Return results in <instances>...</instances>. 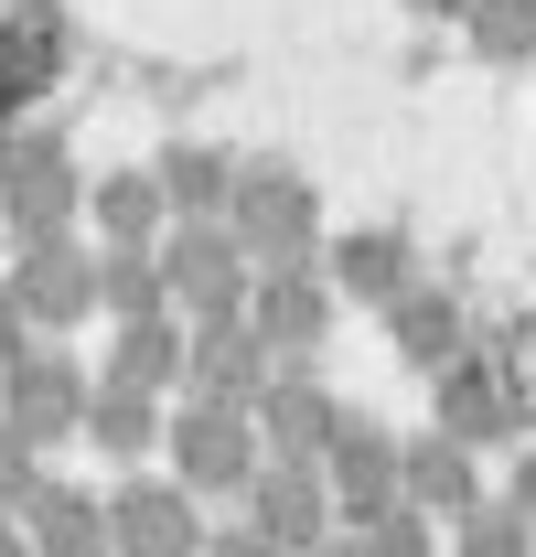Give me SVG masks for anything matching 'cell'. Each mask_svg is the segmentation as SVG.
<instances>
[{
    "label": "cell",
    "mask_w": 536,
    "mask_h": 557,
    "mask_svg": "<svg viewBox=\"0 0 536 557\" xmlns=\"http://www.w3.org/2000/svg\"><path fill=\"white\" fill-rule=\"evenodd\" d=\"M161 278H172L183 322H247V300H258V269H247L236 225H172L161 236Z\"/></svg>",
    "instance_id": "obj_1"
},
{
    "label": "cell",
    "mask_w": 536,
    "mask_h": 557,
    "mask_svg": "<svg viewBox=\"0 0 536 557\" xmlns=\"http://www.w3.org/2000/svg\"><path fill=\"white\" fill-rule=\"evenodd\" d=\"M172 472H183V493H247L268 472L258 408H183L172 418Z\"/></svg>",
    "instance_id": "obj_2"
},
{
    "label": "cell",
    "mask_w": 536,
    "mask_h": 557,
    "mask_svg": "<svg viewBox=\"0 0 536 557\" xmlns=\"http://www.w3.org/2000/svg\"><path fill=\"white\" fill-rule=\"evenodd\" d=\"M11 300H22L33 333H65V322L97 311V258H86L75 236H22V258H11Z\"/></svg>",
    "instance_id": "obj_3"
},
{
    "label": "cell",
    "mask_w": 536,
    "mask_h": 557,
    "mask_svg": "<svg viewBox=\"0 0 536 557\" xmlns=\"http://www.w3.org/2000/svg\"><path fill=\"white\" fill-rule=\"evenodd\" d=\"M268 333L258 322H194V364H183V408H258L268 397Z\"/></svg>",
    "instance_id": "obj_4"
},
{
    "label": "cell",
    "mask_w": 536,
    "mask_h": 557,
    "mask_svg": "<svg viewBox=\"0 0 536 557\" xmlns=\"http://www.w3.org/2000/svg\"><path fill=\"white\" fill-rule=\"evenodd\" d=\"M226 225L247 236L258 269H301L312 258V183L301 172H236V214Z\"/></svg>",
    "instance_id": "obj_5"
},
{
    "label": "cell",
    "mask_w": 536,
    "mask_h": 557,
    "mask_svg": "<svg viewBox=\"0 0 536 557\" xmlns=\"http://www.w3.org/2000/svg\"><path fill=\"white\" fill-rule=\"evenodd\" d=\"M86 408H97V375H75L65 354H22L11 375H0V418L44 450V440H65V429H86Z\"/></svg>",
    "instance_id": "obj_6"
},
{
    "label": "cell",
    "mask_w": 536,
    "mask_h": 557,
    "mask_svg": "<svg viewBox=\"0 0 536 557\" xmlns=\"http://www.w3.org/2000/svg\"><path fill=\"white\" fill-rule=\"evenodd\" d=\"M0 214H11V236H65L75 225V161L54 150V139H22V150H11Z\"/></svg>",
    "instance_id": "obj_7"
},
{
    "label": "cell",
    "mask_w": 536,
    "mask_h": 557,
    "mask_svg": "<svg viewBox=\"0 0 536 557\" xmlns=\"http://www.w3.org/2000/svg\"><path fill=\"white\" fill-rule=\"evenodd\" d=\"M247 504H258V536L279 557H312V547H322V515H343L312 461H268L258 483H247Z\"/></svg>",
    "instance_id": "obj_8"
},
{
    "label": "cell",
    "mask_w": 536,
    "mask_h": 557,
    "mask_svg": "<svg viewBox=\"0 0 536 557\" xmlns=\"http://www.w3.org/2000/svg\"><path fill=\"white\" fill-rule=\"evenodd\" d=\"M333 429H343V408L301 375V364H279V375H268V397H258L268 461H322V450H333Z\"/></svg>",
    "instance_id": "obj_9"
},
{
    "label": "cell",
    "mask_w": 536,
    "mask_h": 557,
    "mask_svg": "<svg viewBox=\"0 0 536 557\" xmlns=\"http://www.w3.org/2000/svg\"><path fill=\"white\" fill-rule=\"evenodd\" d=\"M108 536H119V557H204V525H194V493L172 483H130L119 504H108Z\"/></svg>",
    "instance_id": "obj_10"
},
{
    "label": "cell",
    "mask_w": 536,
    "mask_h": 557,
    "mask_svg": "<svg viewBox=\"0 0 536 557\" xmlns=\"http://www.w3.org/2000/svg\"><path fill=\"white\" fill-rule=\"evenodd\" d=\"M183 364H194V322H183V311H161V322H119V344H108V364H97V386L172 397V386H183Z\"/></svg>",
    "instance_id": "obj_11"
},
{
    "label": "cell",
    "mask_w": 536,
    "mask_h": 557,
    "mask_svg": "<svg viewBox=\"0 0 536 557\" xmlns=\"http://www.w3.org/2000/svg\"><path fill=\"white\" fill-rule=\"evenodd\" d=\"M86 214H97L108 247H161V236H172V194H161V172H108V183H86Z\"/></svg>",
    "instance_id": "obj_12"
},
{
    "label": "cell",
    "mask_w": 536,
    "mask_h": 557,
    "mask_svg": "<svg viewBox=\"0 0 536 557\" xmlns=\"http://www.w3.org/2000/svg\"><path fill=\"white\" fill-rule=\"evenodd\" d=\"M247 322H258L268 344H312V333H322V322H333V289H322V278L312 269H258V300H247Z\"/></svg>",
    "instance_id": "obj_13"
},
{
    "label": "cell",
    "mask_w": 536,
    "mask_h": 557,
    "mask_svg": "<svg viewBox=\"0 0 536 557\" xmlns=\"http://www.w3.org/2000/svg\"><path fill=\"white\" fill-rule=\"evenodd\" d=\"M97 311H108V322H161V311H172L161 247H97Z\"/></svg>",
    "instance_id": "obj_14"
},
{
    "label": "cell",
    "mask_w": 536,
    "mask_h": 557,
    "mask_svg": "<svg viewBox=\"0 0 536 557\" xmlns=\"http://www.w3.org/2000/svg\"><path fill=\"white\" fill-rule=\"evenodd\" d=\"M22 515H33V547H44V557H119L108 504H86V493H65V483H44Z\"/></svg>",
    "instance_id": "obj_15"
},
{
    "label": "cell",
    "mask_w": 536,
    "mask_h": 557,
    "mask_svg": "<svg viewBox=\"0 0 536 557\" xmlns=\"http://www.w3.org/2000/svg\"><path fill=\"white\" fill-rule=\"evenodd\" d=\"M161 172V194H172V225H226L236 214V161H215V150H172V161H150Z\"/></svg>",
    "instance_id": "obj_16"
},
{
    "label": "cell",
    "mask_w": 536,
    "mask_h": 557,
    "mask_svg": "<svg viewBox=\"0 0 536 557\" xmlns=\"http://www.w3.org/2000/svg\"><path fill=\"white\" fill-rule=\"evenodd\" d=\"M407 504H418V515H483V504H472V450L462 440H440V429L407 440Z\"/></svg>",
    "instance_id": "obj_17"
},
{
    "label": "cell",
    "mask_w": 536,
    "mask_h": 557,
    "mask_svg": "<svg viewBox=\"0 0 536 557\" xmlns=\"http://www.w3.org/2000/svg\"><path fill=\"white\" fill-rule=\"evenodd\" d=\"M86 440H97V450H119V461H139V450H150V440H172V429H161V397H139V386H97Z\"/></svg>",
    "instance_id": "obj_18"
},
{
    "label": "cell",
    "mask_w": 536,
    "mask_h": 557,
    "mask_svg": "<svg viewBox=\"0 0 536 557\" xmlns=\"http://www.w3.org/2000/svg\"><path fill=\"white\" fill-rule=\"evenodd\" d=\"M333 278L354 289V300H387V311H398V300H407V247H398V236H343Z\"/></svg>",
    "instance_id": "obj_19"
},
{
    "label": "cell",
    "mask_w": 536,
    "mask_h": 557,
    "mask_svg": "<svg viewBox=\"0 0 536 557\" xmlns=\"http://www.w3.org/2000/svg\"><path fill=\"white\" fill-rule=\"evenodd\" d=\"M462 22H472V44L494 65H536V0H472Z\"/></svg>",
    "instance_id": "obj_20"
},
{
    "label": "cell",
    "mask_w": 536,
    "mask_h": 557,
    "mask_svg": "<svg viewBox=\"0 0 536 557\" xmlns=\"http://www.w3.org/2000/svg\"><path fill=\"white\" fill-rule=\"evenodd\" d=\"M33 493H44V472H33V440H22V429L0 418V515H22Z\"/></svg>",
    "instance_id": "obj_21"
},
{
    "label": "cell",
    "mask_w": 536,
    "mask_h": 557,
    "mask_svg": "<svg viewBox=\"0 0 536 557\" xmlns=\"http://www.w3.org/2000/svg\"><path fill=\"white\" fill-rule=\"evenodd\" d=\"M398 333H407V354L440 364V354H451V311H440V300H398Z\"/></svg>",
    "instance_id": "obj_22"
},
{
    "label": "cell",
    "mask_w": 536,
    "mask_h": 557,
    "mask_svg": "<svg viewBox=\"0 0 536 557\" xmlns=\"http://www.w3.org/2000/svg\"><path fill=\"white\" fill-rule=\"evenodd\" d=\"M462 557H536V547H526V515H472Z\"/></svg>",
    "instance_id": "obj_23"
},
{
    "label": "cell",
    "mask_w": 536,
    "mask_h": 557,
    "mask_svg": "<svg viewBox=\"0 0 536 557\" xmlns=\"http://www.w3.org/2000/svg\"><path fill=\"white\" fill-rule=\"evenodd\" d=\"M22 333H33V322H22V300H11V289H0V375H11V364H22V354H33V344H22Z\"/></svg>",
    "instance_id": "obj_24"
},
{
    "label": "cell",
    "mask_w": 536,
    "mask_h": 557,
    "mask_svg": "<svg viewBox=\"0 0 536 557\" xmlns=\"http://www.w3.org/2000/svg\"><path fill=\"white\" fill-rule=\"evenodd\" d=\"M204 557H279V547H268V536H215Z\"/></svg>",
    "instance_id": "obj_25"
},
{
    "label": "cell",
    "mask_w": 536,
    "mask_h": 557,
    "mask_svg": "<svg viewBox=\"0 0 536 557\" xmlns=\"http://www.w3.org/2000/svg\"><path fill=\"white\" fill-rule=\"evenodd\" d=\"M0 557H44V547H33V525H11V515H0Z\"/></svg>",
    "instance_id": "obj_26"
},
{
    "label": "cell",
    "mask_w": 536,
    "mask_h": 557,
    "mask_svg": "<svg viewBox=\"0 0 536 557\" xmlns=\"http://www.w3.org/2000/svg\"><path fill=\"white\" fill-rule=\"evenodd\" d=\"M418 11H472V0H418Z\"/></svg>",
    "instance_id": "obj_27"
}]
</instances>
